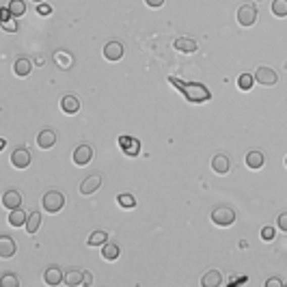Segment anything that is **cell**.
<instances>
[{"label":"cell","instance_id":"4fadbf2b","mask_svg":"<svg viewBox=\"0 0 287 287\" xmlns=\"http://www.w3.org/2000/svg\"><path fill=\"white\" fill-rule=\"evenodd\" d=\"M54 142H57V132L50 130V127H45V130H41L37 134V145L39 149H52Z\"/></svg>","mask_w":287,"mask_h":287},{"label":"cell","instance_id":"4dcf8cb0","mask_svg":"<svg viewBox=\"0 0 287 287\" xmlns=\"http://www.w3.org/2000/svg\"><path fill=\"white\" fill-rule=\"evenodd\" d=\"M0 287H20V278L11 272H7L0 276Z\"/></svg>","mask_w":287,"mask_h":287},{"label":"cell","instance_id":"e0dca14e","mask_svg":"<svg viewBox=\"0 0 287 287\" xmlns=\"http://www.w3.org/2000/svg\"><path fill=\"white\" fill-rule=\"evenodd\" d=\"M3 205L7 207V210H18V207L22 205V193L20 190H7V193L3 195Z\"/></svg>","mask_w":287,"mask_h":287},{"label":"cell","instance_id":"8fae6325","mask_svg":"<svg viewBox=\"0 0 287 287\" xmlns=\"http://www.w3.org/2000/svg\"><path fill=\"white\" fill-rule=\"evenodd\" d=\"M61 110L65 115H76L78 110H80V100H78L76 95H71V93L63 95L61 98Z\"/></svg>","mask_w":287,"mask_h":287},{"label":"cell","instance_id":"d6986e66","mask_svg":"<svg viewBox=\"0 0 287 287\" xmlns=\"http://www.w3.org/2000/svg\"><path fill=\"white\" fill-rule=\"evenodd\" d=\"M197 41L195 39H190V37H177L175 39V50H179V52H184V54H193L197 52Z\"/></svg>","mask_w":287,"mask_h":287},{"label":"cell","instance_id":"6da1fadb","mask_svg":"<svg viewBox=\"0 0 287 287\" xmlns=\"http://www.w3.org/2000/svg\"><path fill=\"white\" fill-rule=\"evenodd\" d=\"M169 82L173 86H177V89L181 91V95L188 100V102H195V104H201V102H210L212 100V93L207 86L203 84H197V82H181L179 78H169Z\"/></svg>","mask_w":287,"mask_h":287},{"label":"cell","instance_id":"83f0119b","mask_svg":"<svg viewBox=\"0 0 287 287\" xmlns=\"http://www.w3.org/2000/svg\"><path fill=\"white\" fill-rule=\"evenodd\" d=\"M255 84V76L251 74H240V78H237V89L240 91H251Z\"/></svg>","mask_w":287,"mask_h":287},{"label":"cell","instance_id":"8992f818","mask_svg":"<svg viewBox=\"0 0 287 287\" xmlns=\"http://www.w3.org/2000/svg\"><path fill=\"white\" fill-rule=\"evenodd\" d=\"M123 52H125V45L121 41H108L106 45H104V59L110 61V63L121 61Z\"/></svg>","mask_w":287,"mask_h":287},{"label":"cell","instance_id":"5b68a950","mask_svg":"<svg viewBox=\"0 0 287 287\" xmlns=\"http://www.w3.org/2000/svg\"><path fill=\"white\" fill-rule=\"evenodd\" d=\"M255 82H259L261 86H274L278 82V74L272 67H259L255 71Z\"/></svg>","mask_w":287,"mask_h":287},{"label":"cell","instance_id":"f35d334b","mask_svg":"<svg viewBox=\"0 0 287 287\" xmlns=\"http://www.w3.org/2000/svg\"><path fill=\"white\" fill-rule=\"evenodd\" d=\"M145 3H147L149 7H154V9H156V7H162V5H164V0H145Z\"/></svg>","mask_w":287,"mask_h":287},{"label":"cell","instance_id":"603a6c76","mask_svg":"<svg viewBox=\"0 0 287 287\" xmlns=\"http://www.w3.org/2000/svg\"><path fill=\"white\" fill-rule=\"evenodd\" d=\"M39 225H41V214L39 212H33V214H28V218H26V231L30 235H35L37 231H39Z\"/></svg>","mask_w":287,"mask_h":287},{"label":"cell","instance_id":"ba28073f","mask_svg":"<svg viewBox=\"0 0 287 287\" xmlns=\"http://www.w3.org/2000/svg\"><path fill=\"white\" fill-rule=\"evenodd\" d=\"M102 184H104L102 175H100V173H93V175H89L86 179H82L80 193H82L84 197H89V195H93V193H98V190L102 188Z\"/></svg>","mask_w":287,"mask_h":287},{"label":"cell","instance_id":"1f68e13d","mask_svg":"<svg viewBox=\"0 0 287 287\" xmlns=\"http://www.w3.org/2000/svg\"><path fill=\"white\" fill-rule=\"evenodd\" d=\"M276 227H278V231L287 233V212H283V214H278V216H276Z\"/></svg>","mask_w":287,"mask_h":287},{"label":"cell","instance_id":"277c9868","mask_svg":"<svg viewBox=\"0 0 287 287\" xmlns=\"http://www.w3.org/2000/svg\"><path fill=\"white\" fill-rule=\"evenodd\" d=\"M237 22H240V26L251 28L257 22V9L253 5H240V9H237Z\"/></svg>","mask_w":287,"mask_h":287},{"label":"cell","instance_id":"30bf717a","mask_svg":"<svg viewBox=\"0 0 287 287\" xmlns=\"http://www.w3.org/2000/svg\"><path fill=\"white\" fill-rule=\"evenodd\" d=\"M43 281L45 285H61L63 281H65V274H63V270L59 266H47L45 272H43Z\"/></svg>","mask_w":287,"mask_h":287},{"label":"cell","instance_id":"3957f363","mask_svg":"<svg viewBox=\"0 0 287 287\" xmlns=\"http://www.w3.org/2000/svg\"><path fill=\"white\" fill-rule=\"evenodd\" d=\"M212 222L218 227H231L235 222V212L229 205H218L212 210Z\"/></svg>","mask_w":287,"mask_h":287},{"label":"cell","instance_id":"f546056e","mask_svg":"<svg viewBox=\"0 0 287 287\" xmlns=\"http://www.w3.org/2000/svg\"><path fill=\"white\" fill-rule=\"evenodd\" d=\"M7 7L11 9V13L15 15V18H22V15L26 13V3H24V0H11Z\"/></svg>","mask_w":287,"mask_h":287},{"label":"cell","instance_id":"44dd1931","mask_svg":"<svg viewBox=\"0 0 287 287\" xmlns=\"http://www.w3.org/2000/svg\"><path fill=\"white\" fill-rule=\"evenodd\" d=\"M220 283H222L220 270H207V272L203 274V278H201V285L203 287H218Z\"/></svg>","mask_w":287,"mask_h":287},{"label":"cell","instance_id":"7402d4cb","mask_svg":"<svg viewBox=\"0 0 287 287\" xmlns=\"http://www.w3.org/2000/svg\"><path fill=\"white\" fill-rule=\"evenodd\" d=\"M84 281V272L80 268H69L67 272H65V283L69 287H76V285H82Z\"/></svg>","mask_w":287,"mask_h":287},{"label":"cell","instance_id":"836d02e7","mask_svg":"<svg viewBox=\"0 0 287 287\" xmlns=\"http://www.w3.org/2000/svg\"><path fill=\"white\" fill-rule=\"evenodd\" d=\"M274 235H276V231H274V227H264L261 229V237H264L266 242H270V240H274Z\"/></svg>","mask_w":287,"mask_h":287},{"label":"cell","instance_id":"d4e9b609","mask_svg":"<svg viewBox=\"0 0 287 287\" xmlns=\"http://www.w3.org/2000/svg\"><path fill=\"white\" fill-rule=\"evenodd\" d=\"M106 242H108V233H106V231H102V229L93 231V233L89 235V240H86V244H89V246H104Z\"/></svg>","mask_w":287,"mask_h":287},{"label":"cell","instance_id":"60d3db41","mask_svg":"<svg viewBox=\"0 0 287 287\" xmlns=\"http://www.w3.org/2000/svg\"><path fill=\"white\" fill-rule=\"evenodd\" d=\"M285 166H287V158H285Z\"/></svg>","mask_w":287,"mask_h":287},{"label":"cell","instance_id":"5bb4252c","mask_svg":"<svg viewBox=\"0 0 287 287\" xmlns=\"http://www.w3.org/2000/svg\"><path fill=\"white\" fill-rule=\"evenodd\" d=\"M15 253H18V244L13 242V237L11 235H3V237H0V257H3V259H11Z\"/></svg>","mask_w":287,"mask_h":287},{"label":"cell","instance_id":"484cf974","mask_svg":"<svg viewBox=\"0 0 287 287\" xmlns=\"http://www.w3.org/2000/svg\"><path fill=\"white\" fill-rule=\"evenodd\" d=\"M26 218H28V214H24L18 207V210H11V214H9V225L11 227H22V225H26Z\"/></svg>","mask_w":287,"mask_h":287},{"label":"cell","instance_id":"d6a6232c","mask_svg":"<svg viewBox=\"0 0 287 287\" xmlns=\"http://www.w3.org/2000/svg\"><path fill=\"white\" fill-rule=\"evenodd\" d=\"M3 28L7 30V33H15V30L20 28V24H18V18H15V20H7V22H3Z\"/></svg>","mask_w":287,"mask_h":287},{"label":"cell","instance_id":"cb8c5ba5","mask_svg":"<svg viewBox=\"0 0 287 287\" xmlns=\"http://www.w3.org/2000/svg\"><path fill=\"white\" fill-rule=\"evenodd\" d=\"M119 255H121V249H119L117 244H104V246H102V257L106 259V261L119 259Z\"/></svg>","mask_w":287,"mask_h":287},{"label":"cell","instance_id":"ab89813d","mask_svg":"<svg viewBox=\"0 0 287 287\" xmlns=\"http://www.w3.org/2000/svg\"><path fill=\"white\" fill-rule=\"evenodd\" d=\"M33 3H43V0H33Z\"/></svg>","mask_w":287,"mask_h":287},{"label":"cell","instance_id":"9a60e30c","mask_svg":"<svg viewBox=\"0 0 287 287\" xmlns=\"http://www.w3.org/2000/svg\"><path fill=\"white\" fill-rule=\"evenodd\" d=\"M212 169H214V173H218V175H227L229 169H231L229 156H225V154H216V156L212 158Z\"/></svg>","mask_w":287,"mask_h":287},{"label":"cell","instance_id":"52a82bcc","mask_svg":"<svg viewBox=\"0 0 287 287\" xmlns=\"http://www.w3.org/2000/svg\"><path fill=\"white\" fill-rule=\"evenodd\" d=\"M93 160V147L86 145V142H82V145H78L74 149V164L76 166H86Z\"/></svg>","mask_w":287,"mask_h":287},{"label":"cell","instance_id":"2e32d148","mask_svg":"<svg viewBox=\"0 0 287 287\" xmlns=\"http://www.w3.org/2000/svg\"><path fill=\"white\" fill-rule=\"evenodd\" d=\"M52 61L57 63V67L63 69V71H67V69L74 67V57H71L69 52H65V50H57V52H54Z\"/></svg>","mask_w":287,"mask_h":287},{"label":"cell","instance_id":"7c38bea8","mask_svg":"<svg viewBox=\"0 0 287 287\" xmlns=\"http://www.w3.org/2000/svg\"><path fill=\"white\" fill-rule=\"evenodd\" d=\"M119 147L123 149V154L127 156H138L140 154V140L132 136H119Z\"/></svg>","mask_w":287,"mask_h":287},{"label":"cell","instance_id":"9c48e42d","mask_svg":"<svg viewBox=\"0 0 287 287\" xmlns=\"http://www.w3.org/2000/svg\"><path fill=\"white\" fill-rule=\"evenodd\" d=\"M30 160H33V156H30V151L26 147H18L11 154V164L15 166V169H28Z\"/></svg>","mask_w":287,"mask_h":287},{"label":"cell","instance_id":"7a4b0ae2","mask_svg":"<svg viewBox=\"0 0 287 287\" xmlns=\"http://www.w3.org/2000/svg\"><path fill=\"white\" fill-rule=\"evenodd\" d=\"M41 205L47 214H57L63 210V205H65V197H63V193H59V190H47L41 199Z\"/></svg>","mask_w":287,"mask_h":287},{"label":"cell","instance_id":"4316f807","mask_svg":"<svg viewBox=\"0 0 287 287\" xmlns=\"http://www.w3.org/2000/svg\"><path fill=\"white\" fill-rule=\"evenodd\" d=\"M117 203L121 207H125V210H132V207H136V199H134V195H130V193H121L117 197Z\"/></svg>","mask_w":287,"mask_h":287},{"label":"cell","instance_id":"e575fe53","mask_svg":"<svg viewBox=\"0 0 287 287\" xmlns=\"http://www.w3.org/2000/svg\"><path fill=\"white\" fill-rule=\"evenodd\" d=\"M52 11H54V9H52L50 5H45V3H39V7H37V13L43 15V18H45V15H50Z\"/></svg>","mask_w":287,"mask_h":287},{"label":"cell","instance_id":"f1b7e54d","mask_svg":"<svg viewBox=\"0 0 287 287\" xmlns=\"http://www.w3.org/2000/svg\"><path fill=\"white\" fill-rule=\"evenodd\" d=\"M272 15L274 18H287V0H272Z\"/></svg>","mask_w":287,"mask_h":287},{"label":"cell","instance_id":"ac0fdd59","mask_svg":"<svg viewBox=\"0 0 287 287\" xmlns=\"http://www.w3.org/2000/svg\"><path fill=\"white\" fill-rule=\"evenodd\" d=\"M264 162H266V158H264V154H261V151H257V149H253V151H249V154H246V166H249L251 171H259L261 166H264Z\"/></svg>","mask_w":287,"mask_h":287},{"label":"cell","instance_id":"d590c367","mask_svg":"<svg viewBox=\"0 0 287 287\" xmlns=\"http://www.w3.org/2000/svg\"><path fill=\"white\" fill-rule=\"evenodd\" d=\"M11 18H15V15L11 13V9H9V7H5V9H0V20H3V22L11 20Z\"/></svg>","mask_w":287,"mask_h":287},{"label":"cell","instance_id":"8d00e7d4","mask_svg":"<svg viewBox=\"0 0 287 287\" xmlns=\"http://www.w3.org/2000/svg\"><path fill=\"white\" fill-rule=\"evenodd\" d=\"M266 285H268V287H281V285H283V281H281V278H268Z\"/></svg>","mask_w":287,"mask_h":287},{"label":"cell","instance_id":"74e56055","mask_svg":"<svg viewBox=\"0 0 287 287\" xmlns=\"http://www.w3.org/2000/svg\"><path fill=\"white\" fill-rule=\"evenodd\" d=\"M82 285H86V287L93 285V274H91V272H84V281H82Z\"/></svg>","mask_w":287,"mask_h":287},{"label":"cell","instance_id":"ffe728a7","mask_svg":"<svg viewBox=\"0 0 287 287\" xmlns=\"http://www.w3.org/2000/svg\"><path fill=\"white\" fill-rule=\"evenodd\" d=\"M30 69H33V63H30V59L26 57H20V59H15L13 61V74L15 76H28L30 74Z\"/></svg>","mask_w":287,"mask_h":287}]
</instances>
